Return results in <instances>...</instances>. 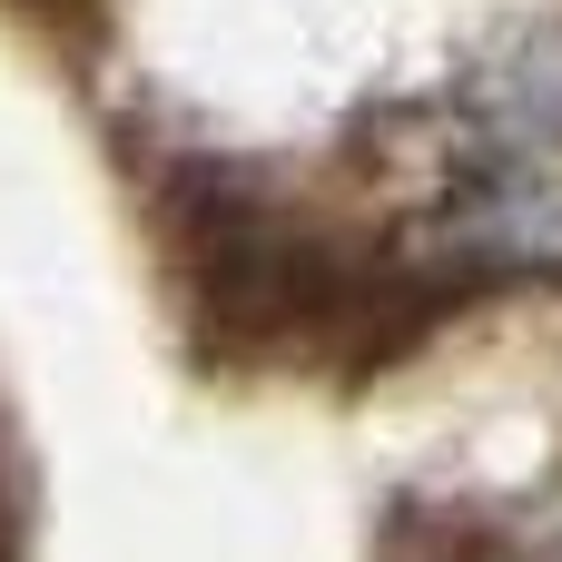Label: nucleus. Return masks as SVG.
<instances>
[{"label": "nucleus", "mask_w": 562, "mask_h": 562, "mask_svg": "<svg viewBox=\"0 0 562 562\" xmlns=\"http://www.w3.org/2000/svg\"><path fill=\"white\" fill-rule=\"evenodd\" d=\"M425 257L445 277H562V158L484 168L425 217Z\"/></svg>", "instance_id": "nucleus-1"}, {"label": "nucleus", "mask_w": 562, "mask_h": 562, "mask_svg": "<svg viewBox=\"0 0 562 562\" xmlns=\"http://www.w3.org/2000/svg\"><path fill=\"white\" fill-rule=\"evenodd\" d=\"M464 148L474 168H533L562 158V30H524L504 40L474 79H464Z\"/></svg>", "instance_id": "nucleus-2"}, {"label": "nucleus", "mask_w": 562, "mask_h": 562, "mask_svg": "<svg viewBox=\"0 0 562 562\" xmlns=\"http://www.w3.org/2000/svg\"><path fill=\"white\" fill-rule=\"evenodd\" d=\"M445 562H562V494L524 504L514 524H464Z\"/></svg>", "instance_id": "nucleus-3"}, {"label": "nucleus", "mask_w": 562, "mask_h": 562, "mask_svg": "<svg viewBox=\"0 0 562 562\" xmlns=\"http://www.w3.org/2000/svg\"><path fill=\"white\" fill-rule=\"evenodd\" d=\"M20 10H49V20H69V10H79V0H20Z\"/></svg>", "instance_id": "nucleus-4"}]
</instances>
